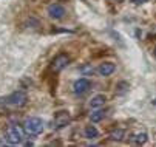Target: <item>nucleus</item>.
I'll list each match as a JSON object with an SVG mask.
<instances>
[{
    "instance_id": "1",
    "label": "nucleus",
    "mask_w": 156,
    "mask_h": 147,
    "mask_svg": "<svg viewBox=\"0 0 156 147\" xmlns=\"http://www.w3.org/2000/svg\"><path fill=\"white\" fill-rule=\"evenodd\" d=\"M2 102H5L6 106H9V107L20 109V107L27 106V102H28V96H27V93H25V91H14V93H11L8 98H5Z\"/></svg>"
},
{
    "instance_id": "2",
    "label": "nucleus",
    "mask_w": 156,
    "mask_h": 147,
    "mask_svg": "<svg viewBox=\"0 0 156 147\" xmlns=\"http://www.w3.org/2000/svg\"><path fill=\"white\" fill-rule=\"evenodd\" d=\"M5 139L8 144H20L22 141H23V130H22L19 125H8L6 130H5Z\"/></svg>"
},
{
    "instance_id": "3",
    "label": "nucleus",
    "mask_w": 156,
    "mask_h": 147,
    "mask_svg": "<svg viewBox=\"0 0 156 147\" xmlns=\"http://www.w3.org/2000/svg\"><path fill=\"white\" fill-rule=\"evenodd\" d=\"M23 132L30 136L40 135L43 132V121L39 118H28L23 124Z\"/></svg>"
},
{
    "instance_id": "4",
    "label": "nucleus",
    "mask_w": 156,
    "mask_h": 147,
    "mask_svg": "<svg viewBox=\"0 0 156 147\" xmlns=\"http://www.w3.org/2000/svg\"><path fill=\"white\" fill-rule=\"evenodd\" d=\"M70 121H71V116H70L68 112H57L56 116H54V119L51 121V127L56 129V130L63 129L65 125L70 124Z\"/></svg>"
},
{
    "instance_id": "5",
    "label": "nucleus",
    "mask_w": 156,
    "mask_h": 147,
    "mask_svg": "<svg viewBox=\"0 0 156 147\" xmlns=\"http://www.w3.org/2000/svg\"><path fill=\"white\" fill-rule=\"evenodd\" d=\"M68 64H70L68 54L60 53V54H57V56L53 59V62H51V70H53L54 73H59V71H62Z\"/></svg>"
},
{
    "instance_id": "6",
    "label": "nucleus",
    "mask_w": 156,
    "mask_h": 147,
    "mask_svg": "<svg viewBox=\"0 0 156 147\" xmlns=\"http://www.w3.org/2000/svg\"><path fill=\"white\" fill-rule=\"evenodd\" d=\"M88 90H90V81L88 79H79V81L74 82V85H73V91L76 95H79V96L87 93Z\"/></svg>"
},
{
    "instance_id": "7",
    "label": "nucleus",
    "mask_w": 156,
    "mask_h": 147,
    "mask_svg": "<svg viewBox=\"0 0 156 147\" xmlns=\"http://www.w3.org/2000/svg\"><path fill=\"white\" fill-rule=\"evenodd\" d=\"M48 14H50L51 19L59 20V19H62V17L65 16V8H63L62 5H51V6L48 8Z\"/></svg>"
},
{
    "instance_id": "8",
    "label": "nucleus",
    "mask_w": 156,
    "mask_h": 147,
    "mask_svg": "<svg viewBox=\"0 0 156 147\" xmlns=\"http://www.w3.org/2000/svg\"><path fill=\"white\" fill-rule=\"evenodd\" d=\"M115 70H116V67H115V64H111V62H104V64H101L99 68H98L101 76H110V74L115 73Z\"/></svg>"
},
{
    "instance_id": "9",
    "label": "nucleus",
    "mask_w": 156,
    "mask_h": 147,
    "mask_svg": "<svg viewBox=\"0 0 156 147\" xmlns=\"http://www.w3.org/2000/svg\"><path fill=\"white\" fill-rule=\"evenodd\" d=\"M105 101H107V98H105L104 95H96V96L90 101V106H91L93 109H99V107H102L104 104H105Z\"/></svg>"
},
{
    "instance_id": "10",
    "label": "nucleus",
    "mask_w": 156,
    "mask_h": 147,
    "mask_svg": "<svg viewBox=\"0 0 156 147\" xmlns=\"http://www.w3.org/2000/svg\"><path fill=\"white\" fill-rule=\"evenodd\" d=\"M147 139H148V136H147V133L145 132H139V133H135L131 136V142L133 144H144V142H147Z\"/></svg>"
},
{
    "instance_id": "11",
    "label": "nucleus",
    "mask_w": 156,
    "mask_h": 147,
    "mask_svg": "<svg viewBox=\"0 0 156 147\" xmlns=\"http://www.w3.org/2000/svg\"><path fill=\"white\" fill-rule=\"evenodd\" d=\"M98 135H99V132H98L96 127H93V125H88V127H85V136H87V138L93 139V138H98Z\"/></svg>"
},
{
    "instance_id": "12",
    "label": "nucleus",
    "mask_w": 156,
    "mask_h": 147,
    "mask_svg": "<svg viewBox=\"0 0 156 147\" xmlns=\"http://www.w3.org/2000/svg\"><path fill=\"white\" fill-rule=\"evenodd\" d=\"M104 116H105L104 110H96V112H93L90 115V119H91V122H101L104 119Z\"/></svg>"
},
{
    "instance_id": "13",
    "label": "nucleus",
    "mask_w": 156,
    "mask_h": 147,
    "mask_svg": "<svg viewBox=\"0 0 156 147\" xmlns=\"http://www.w3.org/2000/svg\"><path fill=\"white\" fill-rule=\"evenodd\" d=\"M124 135H125V132L122 129H118V130H113L110 133V139L111 141H121L124 138Z\"/></svg>"
},
{
    "instance_id": "14",
    "label": "nucleus",
    "mask_w": 156,
    "mask_h": 147,
    "mask_svg": "<svg viewBox=\"0 0 156 147\" xmlns=\"http://www.w3.org/2000/svg\"><path fill=\"white\" fill-rule=\"evenodd\" d=\"M128 88H130L128 82L122 81V82H119L118 85H116V93H118V95H124V93H127V91H128Z\"/></svg>"
},
{
    "instance_id": "15",
    "label": "nucleus",
    "mask_w": 156,
    "mask_h": 147,
    "mask_svg": "<svg viewBox=\"0 0 156 147\" xmlns=\"http://www.w3.org/2000/svg\"><path fill=\"white\" fill-rule=\"evenodd\" d=\"M93 67H91V64H85V65H82L80 67V73L82 74H85V76H91L93 74Z\"/></svg>"
},
{
    "instance_id": "16",
    "label": "nucleus",
    "mask_w": 156,
    "mask_h": 147,
    "mask_svg": "<svg viewBox=\"0 0 156 147\" xmlns=\"http://www.w3.org/2000/svg\"><path fill=\"white\" fill-rule=\"evenodd\" d=\"M135 5H142V3H145V2H148V0H131Z\"/></svg>"
},
{
    "instance_id": "17",
    "label": "nucleus",
    "mask_w": 156,
    "mask_h": 147,
    "mask_svg": "<svg viewBox=\"0 0 156 147\" xmlns=\"http://www.w3.org/2000/svg\"><path fill=\"white\" fill-rule=\"evenodd\" d=\"M116 2H122V0H116Z\"/></svg>"
},
{
    "instance_id": "18",
    "label": "nucleus",
    "mask_w": 156,
    "mask_h": 147,
    "mask_svg": "<svg viewBox=\"0 0 156 147\" xmlns=\"http://www.w3.org/2000/svg\"><path fill=\"white\" fill-rule=\"evenodd\" d=\"M0 144H2V142H0Z\"/></svg>"
},
{
    "instance_id": "19",
    "label": "nucleus",
    "mask_w": 156,
    "mask_h": 147,
    "mask_svg": "<svg viewBox=\"0 0 156 147\" xmlns=\"http://www.w3.org/2000/svg\"><path fill=\"white\" fill-rule=\"evenodd\" d=\"M154 54H156V53H154Z\"/></svg>"
}]
</instances>
